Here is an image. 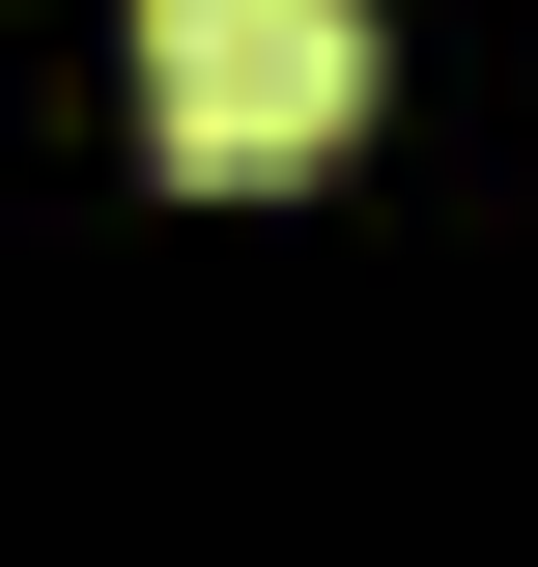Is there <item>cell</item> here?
<instances>
[{"label":"cell","mask_w":538,"mask_h":567,"mask_svg":"<svg viewBox=\"0 0 538 567\" xmlns=\"http://www.w3.org/2000/svg\"><path fill=\"white\" fill-rule=\"evenodd\" d=\"M142 142L199 199H283L369 142V0H142Z\"/></svg>","instance_id":"cell-1"}]
</instances>
